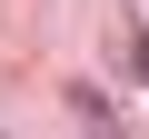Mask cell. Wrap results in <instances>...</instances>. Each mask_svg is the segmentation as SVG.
Returning <instances> with one entry per match:
<instances>
[{"label": "cell", "instance_id": "cell-2", "mask_svg": "<svg viewBox=\"0 0 149 139\" xmlns=\"http://www.w3.org/2000/svg\"><path fill=\"white\" fill-rule=\"evenodd\" d=\"M119 50H129V70H139V80H149V40H119Z\"/></svg>", "mask_w": 149, "mask_h": 139}, {"label": "cell", "instance_id": "cell-1", "mask_svg": "<svg viewBox=\"0 0 149 139\" xmlns=\"http://www.w3.org/2000/svg\"><path fill=\"white\" fill-rule=\"evenodd\" d=\"M70 109H80V119H90V129H100V139H119V109H109V99H100V90H70Z\"/></svg>", "mask_w": 149, "mask_h": 139}]
</instances>
